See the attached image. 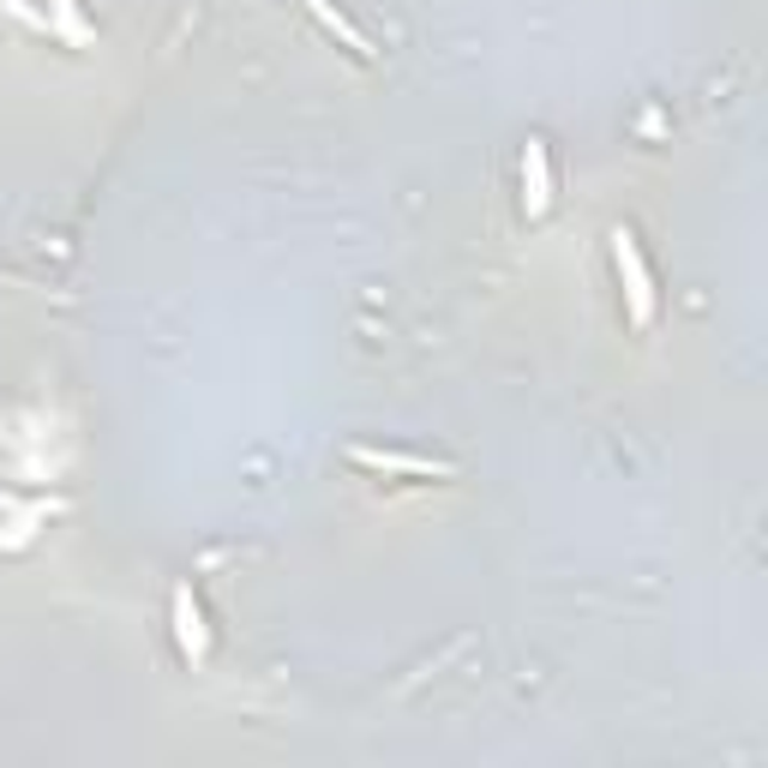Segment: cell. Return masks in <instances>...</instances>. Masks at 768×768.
<instances>
[{"instance_id": "3", "label": "cell", "mask_w": 768, "mask_h": 768, "mask_svg": "<svg viewBox=\"0 0 768 768\" xmlns=\"http://www.w3.org/2000/svg\"><path fill=\"white\" fill-rule=\"evenodd\" d=\"M181 642H186V654L205 649V631H198V613L186 606V594H181Z\"/></svg>"}, {"instance_id": "2", "label": "cell", "mask_w": 768, "mask_h": 768, "mask_svg": "<svg viewBox=\"0 0 768 768\" xmlns=\"http://www.w3.org/2000/svg\"><path fill=\"white\" fill-rule=\"evenodd\" d=\"M523 175H528V186H535V193H528V211H546V150L541 145H528V163H523Z\"/></svg>"}, {"instance_id": "1", "label": "cell", "mask_w": 768, "mask_h": 768, "mask_svg": "<svg viewBox=\"0 0 768 768\" xmlns=\"http://www.w3.org/2000/svg\"><path fill=\"white\" fill-rule=\"evenodd\" d=\"M613 259H619V276L624 289H631V324L642 331V324L654 319V289H649V271H642V253H636V234H613Z\"/></svg>"}]
</instances>
